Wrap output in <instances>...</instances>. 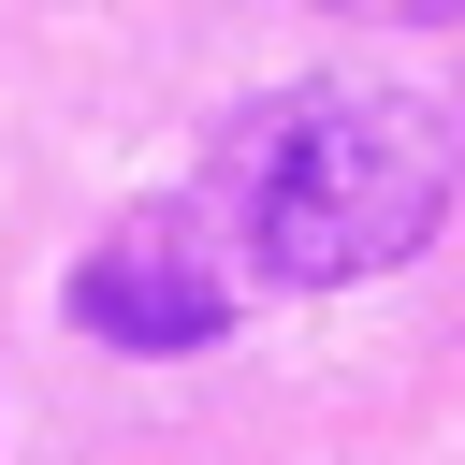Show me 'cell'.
<instances>
[{
  "label": "cell",
  "mask_w": 465,
  "mask_h": 465,
  "mask_svg": "<svg viewBox=\"0 0 465 465\" xmlns=\"http://www.w3.org/2000/svg\"><path fill=\"white\" fill-rule=\"evenodd\" d=\"M73 320H87L102 349H203V334L232 320V276H218L174 218H131V232H102V247L73 262Z\"/></svg>",
  "instance_id": "2"
},
{
  "label": "cell",
  "mask_w": 465,
  "mask_h": 465,
  "mask_svg": "<svg viewBox=\"0 0 465 465\" xmlns=\"http://www.w3.org/2000/svg\"><path fill=\"white\" fill-rule=\"evenodd\" d=\"M450 203V131L436 102L407 87H320L291 116L247 131L232 160V218H247V262L291 276V291H334V276H392Z\"/></svg>",
  "instance_id": "1"
},
{
  "label": "cell",
  "mask_w": 465,
  "mask_h": 465,
  "mask_svg": "<svg viewBox=\"0 0 465 465\" xmlns=\"http://www.w3.org/2000/svg\"><path fill=\"white\" fill-rule=\"evenodd\" d=\"M349 15H465V0H349Z\"/></svg>",
  "instance_id": "3"
}]
</instances>
